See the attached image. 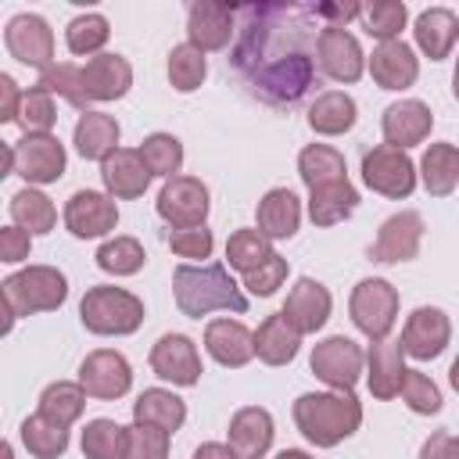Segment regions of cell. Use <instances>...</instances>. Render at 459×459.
<instances>
[{
    "instance_id": "1",
    "label": "cell",
    "mask_w": 459,
    "mask_h": 459,
    "mask_svg": "<svg viewBox=\"0 0 459 459\" xmlns=\"http://www.w3.org/2000/svg\"><path fill=\"white\" fill-rule=\"evenodd\" d=\"M323 29L316 4H240L230 65L255 100L294 108L316 86Z\"/></svg>"
},
{
    "instance_id": "2",
    "label": "cell",
    "mask_w": 459,
    "mask_h": 459,
    "mask_svg": "<svg viewBox=\"0 0 459 459\" xmlns=\"http://www.w3.org/2000/svg\"><path fill=\"white\" fill-rule=\"evenodd\" d=\"M172 290H176V305L183 316L201 319L215 308L222 312H247V298L244 290L233 283L230 269L212 262V265H179L172 273Z\"/></svg>"
},
{
    "instance_id": "3",
    "label": "cell",
    "mask_w": 459,
    "mask_h": 459,
    "mask_svg": "<svg viewBox=\"0 0 459 459\" xmlns=\"http://www.w3.org/2000/svg\"><path fill=\"white\" fill-rule=\"evenodd\" d=\"M294 423L316 448H333L362 423V405L351 391H316L294 402Z\"/></svg>"
},
{
    "instance_id": "4",
    "label": "cell",
    "mask_w": 459,
    "mask_h": 459,
    "mask_svg": "<svg viewBox=\"0 0 459 459\" xmlns=\"http://www.w3.org/2000/svg\"><path fill=\"white\" fill-rule=\"evenodd\" d=\"M68 298V280L54 265H29L4 280V305H7V330L18 316L54 312Z\"/></svg>"
},
{
    "instance_id": "5",
    "label": "cell",
    "mask_w": 459,
    "mask_h": 459,
    "mask_svg": "<svg viewBox=\"0 0 459 459\" xmlns=\"http://www.w3.org/2000/svg\"><path fill=\"white\" fill-rule=\"evenodd\" d=\"M79 319L90 333L126 337L143 323V301L122 287H90L79 301Z\"/></svg>"
},
{
    "instance_id": "6",
    "label": "cell",
    "mask_w": 459,
    "mask_h": 459,
    "mask_svg": "<svg viewBox=\"0 0 459 459\" xmlns=\"http://www.w3.org/2000/svg\"><path fill=\"white\" fill-rule=\"evenodd\" d=\"M394 316H398V290L387 280L369 276V280L355 283V290H351V323L369 341H384L394 326Z\"/></svg>"
},
{
    "instance_id": "7",
    "label": "cell",
    "mask_w": 459,
    "mask_h": 459,
    "mask_svg": "<svg viewBox=\"0 0 459 459\" xmlns=\"http://www.w3.org/2000/svg\"><path fill=\"white\" fill-rule=\"evenodd\" d=\"M362 179H366L369 190L402 201L416 186V165H412V158L405 151L380 143V147L362 154Z\"/></svg>"
},
{
    "instance_id": "8",
    "label": "cell",
    "mask_w": 459,
    "mask_h": 459,
    "mask_svg": "<svg viewBox=\"0 0 459 459\" xmlns=\"http://www.w3.org/2000/svg\"><path fill=\"white\" fill-rule=\"evenodd\" d=\"M208 186L197 176H172L158 190V215L169 222V230L183 226H204L208 219Z\"/></svg>"
},
{
    "instance_id": "9",
    "label": "cell",
    "mask_w": 459,
    "mask_h": 459,
    "mask_svg": "<svg viewBox=\"0 0 459 459\" xmlns=\"http://www.w3.org/2000/svg\"><path fill=\"white\" fill-rule=\"evenodd\" d=\"M362 362H366L362 348L351 337H341V333L319 341L312 348V359H308L312 373L323 384H330L333 391H351L359 384V377H362Z\"/></svg>"
},
{
    "instance_id": "10",
    "label": "cell",
    "mask_w": 459,
    "mask_h": 459,
    "mask_svg": "<svg viewBox=\"0 0 459 459\" xmlns=\"http://www.w3.org/2000/svg\"><path fill=\"white\" fill-rule=\"evenodd\" d=\"M129 86H133V68L122 54H97L86 65H79V90H82L86 111H90V104L126 97Z\"/></svg>"
},
{
    "instance_id": "11",
    "label": "cell",
    "mask_w": 459,
    "mask_h": 459,
    "mask_svg": "<svg viewBox=\"0 0 459 459\" xmlns=\"http://www.w3.org/2000/svg\"><path fill=\"white\" fill-rule=\"evenodd\" d=\"M79 384H82V391L90 398L115 402V398H122L133 387V369H129V362H126L122 351L97 348V351H90L79 362Z\"/></svg>"
},
{
    "instance_id": "12",
    "label": "cell",
    "mask_w": 459,
    "mask_h": 459,
    "mask_svg": "<svg viewBox=\"0 0 459 459\" xmlns=\"http://www.w3.org/2000/svg\"><path fill=\"white\" fill-rule=\"evenodd\" d=\"M14 147V172L32 186V183H57L65 176V147L54 133H36L22 136Z\"/></svg>"
},
{
    "instance_id": "13",
    "label": "cell",
    "mask_w": 459,
    "mask_h": 459,
    "mask_svg": "<svg viewBox=\"0 0 459 459\" xmlns=\"http://www.w3.org/2000/svg\"><path fill=\"white\" fill-rule=\"evenodd\" d=\"M4 43L14 61L47 72L54 65V32L39 14H14L4 29Z\"/></svg>"
},
{
    "instance_id": "14",
    "label": "cell",
    "mask_w": 459,
    "mask_h": 459,
    "mask_svg": "<svg viewBox=\"0 0 459 459\" xmlns=\"http://www.w3.org/2000/svg\"><path fill=\"white\" fill-rule=\"evenodd\" d=\"M420 240H423V215L420 212H398L391 219H384L377 240L369 244V258L380 265H398L420 255Z\"/></svg>"
},
{
    "instance_id": "15",
    "label": "cell",
    "mask_w": 459,
    "mask_h": 459,
    "mask_svg": "<svg viewBox=\"0 0 459 459\" xmlns=\"http://www.w3.org/2000/svg\"><path fill=\"white\" fill-rule=\"evenodd\" d=\"M65 226L72 237L93 240V237H104L118 226V208L100 190H75L65 204Z\"/></svg>"
},
{
    "instance_id": "16",
    "label": "cell",
    "mask_w": 459,
    "mask_h": 459,
    "mask_svg": "<svg viewBox=\"0 0 459 459\" xmlns=\"http://www.w3.org/2000/svg\"><path fill=\"white\" fill-rule=\"evenodd\" d=\"M448 337H452V323L441 308L434 305H420L409 319H405V330H402V351L420 359V362H430L437 359L445 348H448Z\"/></svg>"
},
{
    "instance_id": "17",
    "label": "cell",
    "mask_w": 459,
    "mask_h": 459,
    "mask_svg": "<svg viewBox=\"0 0 459 459\" xmlns=\"http://www.w3.org/2000/svg\"><path fill=\"white\" fill-rule=\"evenodd\" d=\"M151 369L176 387H194L201 380V355L186 333H165L151 348Z\"/></svg>"
},
{
    "instance_id": "18",
    "label": "cell",
    "mask_w": 459,
    "mask_h": 459,
    "mask_svg": "<svg viewBox=\"0 0 459 459\" xmlns=\"http://www.w3.org/2000/svg\"><path fill=\"white\" fill-rule=\"evenodd\" d=\"M186 36L197 50H226L230 39L237 36V7L201 0L190 4L186 11Z\"/></svg>"
},
{
    "instance_id": "19",
    "label": "cell",
    "mask_w": 459,
    "mask_h": 459,
    "mask_svg": "<svg viewBox=\"0 0 459 459\" xmlns=\"http://www.w3.org/2000/svg\"><path fill=\"white\" fill-rule=\"evenodd\" d=\"M316 61H319V72L326 79H333V82H355L362 75V68H366L359 39L348 29H333V25H326L319 32Z\"/></svg>"
},
{
    "instance_id": "20",
    "label": "cell",
    "mask_w": 459,
    "mask_h": 459,
    "mask_svg": "<svg viewBox=\"0 0 459 459\" xmlns=\"http://www.w3.org/2000/svg\"><path fill=\"white\" fill-rule=\"evenodd\" d=\"M430 126H434V115L423 100H394L384 108V118H380V129H384V140L387 147H416L430 136Z\"/></svg>"
},
{
    "instance_id": "21",
    "label": "cell",
    "mask_w": 459,
    "mask_h": 459,
    "mask_svg": "<svg viewBox=\"0 0 459 459\" xmlns=\"http://www.w3.org/2000/svg\"><path fill=\"white\" fill-rule=\"evenodd\" d=\"M100 179H104V186H108L111 197L133 201V197H143V190L151 186V169L140 158V151L118 147V151H111L100 161Z\"/></svg>"
},
{
    "instance_id": "22",
    "label": "cell",
    "mask_w": 459,
    "mask_h": 459,
    "mask_svg": "<svg viewBox=\"0 0 459 459\" xmlns=\"http://www.w3.org/2000/svg\"><path fill=\"white\" fill-rule=\"evenodd\" d=\"M330 290L319 283V280H312V276H301L294 287H290V294H287V301H283V316H287V323L298 330V333H316V330H323V323L330 319Z\"/></svg>"
},
{
    "instance_id": "23",
    "label": "cell",
    "mask_w": 459,
    "mask_h": 459,
    "mask_svg": "<svg viewBox=\"0 0 459 459\" xmlns=\"http://www.w3.org/2000/svg\"><path fill=\"white\" fill-rule=\"evenodd\" d=\"M204 348L219 366L240 369L255 359V333L237 319H212L204 326Z\"/></svg>"
},
{
    "instance_id": "24",
    "label": "cell",
    "mask_w": 459,
    "mask_h": 459,
    "mask_svg": "<svg viewBox=\"0 0 459 459\" xmlns=\"http://www.w3.org/2000/svg\"><path fill=\"white\" fill-rule=\"evenodd\" d=\"M402 341H373L369 351H366V384H369V394L387 402L402 391V380H405V362H402Z\"/></svg>"
},
{
    "instance_id": "25",
    "label": "cell",
    "mask_w": 459,
    "mask_h": 459,
    "mask_svg": "<svg viewBox=\"0 0 459 459\" xmlns=\"http://www.w3.org/2000/svg\"><path fill=\"white\" fill-rule=\"evenodd\" d=\"M369 75H373V82L380 90H409L416 82V75H420V61H416V54H412L409 43L387 39V43H380L373 50Z\"/></svg>"
},
{
    "instance_id": "26",
    "label": "cell",
    "mask_w": 459,
    "mask_h": 459,
    "mask_svg": "<svg viewBox=\"0 0 459 459\" xmlns=\"http://www.w3.org/2000/svg\"><path fill=\"white\" fill-rule=\"evenodd\" d=\"M230 448L240 459H262L273 445V416L262 405H244L230 420Z\"/></svg>"
},
{
    "instance_id": "27",
    "label": "cell",
    "mask_w": 459,
    "mask_h": 459,
    "mask_svg": "<svg viewBox=\"0 0 459 459\" xmlns=\"http://www.w3.org/2000/svg\"><path fill=\"white\" fill-rule=\"evenodd\" d=\"M258 230L269 237V240H290L301 226V201L294 197V190L287 186H273L262 201H258Z\"/></svg>"
},
{
    "instance_id": "28",
    "label": "cell",
    "mask_w": 459,
    "mask_h": 459,
    "mask_svg": "<svg viewBox=\"0 0 459 459\" xmlns=\"http://www.w3.org/2000/svg\"><path fill=\"white\" fill-rule=\"evenodd\" d=\"M412 32H416V47L430 61H445L459 39V18L448 7H427V11H420Z\"/></svg>"
},
{
    "instance_id": "29",
    "label": "cell",
    "mask_w": 459,
    "mask_h": 459,
    "mask_svg": "<svg viewBox=\"0 0 459 459\" xmlns=\"http://www.w3.org/2000/svg\"><path fill=\"white\" fill-rule=\"evenodd\" d=\"M118 136H122V129H118V122H115L111 115H104V111H86V115H79V122H75L72 143H75L79 158H86V161H104L111 151H118Z\"/></svg>"
},
{
    "instance_id": "30",
    "label": "cell",
    "mask_w": 459,
    "mask_h": 459,
    "mask_svg": "<svg viewBox=\"0 0 459 459\" xmlns=\"http://www.w3.org/2000/svg\"><path fill=\"white\" fill-rule=\"evenodd\" d=\"M298 344H301V333L287 323L283 312L265 316L262 326L255 330V355H258L265 366H287V362L298 355Z\"/></svg>"
},
{
    "instance_id": "31",
    "label": "cell",
    "mask_w": 459,
    "mask_h": 459,
    "mask_svg": "<svg viewBox=\"0 0 459 459\" xmlns=\"http://www.w3.org/2000/svg\"><path fill=\"white\" fill-rule=\"evenodd\" d=\"M133 420L136 423H147V427H158V430H179L183 420H186V402L165 387H147L136 402H133Z\"/></svg>"
},
{
    "instance_id": "32",
    "label": "cell",
    "mask_w": 459,
    "mask_h": 459,
    "mask_svg": "<svg viewBox=\"0 0 459 459\" xmlns=\"http://www.w3.org/2000/svg\"><path fill=\"white\" fill-rule=\"evenodd\" d=\"M420 176L430 197H448L459 186V147L455 143H430L420 161Z\"/></svg>"
},
{
    "instance_id": "33",
    "label": "cell",
    "mask_w": 459,
    "mask_h": 459,
    "mask_svg": "<svg viewBox=\"0 0 459 459\" xmlns=\"http://www.w3.org/2000/svg\"><path fill=\"white\" fill-rule=\"evenodd\" d=\"M359 118V108L348 93L341 90H330V93H319L308 108V126L319 133V136H341L355 126Z\"/></svg>"
},
{
    "instance_id": "34",
    "label": "cell",
    "mask_w": 459,
    "mask_h": 459,
    "mask_svg": "<svg viewBox=\"0 0 459 459\" xmlns=\"http://www.w3.org/2000/svg\"><path fill=\"white\" fill-rule=\"evenodd\" d=\"M359 204V190L341 179V183H330V186H316L308 190V219L316 226H333V222H344Z\"/></svg>"
},
{
    "instance_id": "35",
    "label": "cell",
    "mask_w": 459,
    "mask_h": 459,
    "mask_svg": "<svg viewBox=\"0 0 459 459\" xmlns=\"http://www.w3.org/2000/svg\"><path fill=\"white\" fill-rule=\"evenodd\" d=\"M298 176L308 190H316V186H330V183L348 179V169H344L341 151H333L326 143H308L298 154Z\"/></svg>"
},
{
    "instance_id": "36",
    "label": "cell",
    "mask_w": 459,
    "mask_h": 459,
    "mask_svg": "<svg viewBox=\"0 0 459 459\" xmlns=\"http://www.w3.org/2000/svg\"><path fill=\"white\" fill-rule=\"evenodd\" d=\"M86 398H90V394L82 391V384L54 380V384H47V387H43V394H39V412H43L47 420L61 423V427H72V423L82 416Z\"/></svg>"
},
{
    "instance_id": "37",
    "label": "cell",
    "mask_w": 459,
    "mask_h": 459,
    "mask_svg": "<svg viewBox=\"0 0 459 459\" xmlns=\"http://www.w3.org/2000/svg\"><path fill=\"white\" fill-rule=\"evenodd\" d=\"M11 219L25 233H50L54 222H57V208H54V201L43 190L25 186V190H18L11 197Z\"/></svg>"
},
{
    "instance_id": "38",
    "label": "cell",
    "mask_w": 459,
    "mask_h": 459,
    "mask_svg": "<svg viewBox=\"0 0 459 459\" xmlns=\"http://www.w3.org/2000/svg\"><path fill=\"white\" fill-rule=\"evenodd\" d=\"M22 445L36 459H61L65 448H68V427H61L54 420H47L43 412H36V416H29L22 423Z\"/></svg>"
},
{
    "instance_id": "39",
    "label": "cell",
    "mask_w": 459,
    "mask_h": 459,
    "mask_svg": "<svg viewBox=\"0 0 459 459\" xmlns=\"http://www.w3.org/2000/svg\"><path fill=\"white\" fill-rule=\"evenodd\" d=\"M129 452V427L115 420H90L82 430V455L86 459H126Z\"/></svg>"
},
{
    "instance_id": "40",
    "label": "cell",
    "mask_w": 459,
    "mask_h": 459,
    "mask_svg": "<svg viewBox=\"0 0 459 459\" xmlns=\"http://www.w3.org/2000/svg\"><path fill=\"white\" fill-rule=\"evenodd\" d=\"M276 251H273V240L255 226V230H237L230 240H226V262L237 269V273H251L258 269L262 262H269Z\"/></svg>"
},
{
    "instance_id": "41",
    "label": "cell",
    "mask_w": 459,
    "mask_h": 459,
    "mask_svg": "<svg viewBox=\"0 0 459 459\" xmlns=\"http://www.w3.org/2000/svg\"><path fill=\"white\" fill-rule=\"evenodd\" d=\"M208 75V61L204 50H197L194 43H179L169 50V82L179 93H194Z\"/></svg>"
},
{
    "instance_id": "42",
    "label": "cell",
    "mask_w": 459,
    "mask_h": 459,
    "mask_svg": "<svg viewBox=\"0 0 459 459\" xmlns=\"http://www.w3.org/2000/svg\"><path fill=\"white\" fill-rule=\"evenodd\" d=\"M93 258H97V265H100L104 273H111V276H133V273H140L143 262H147L143 244H140L136 237H115V240H104V244L97 247Z\"/></svg>"
},
{
    "instance_id": "43",
    "label": "cell",
    "mask_w": 459,
    "mask_h": 459,
    "mask_svg": "<svg viewBox=\"0 0 459 459\" xmlns=\"http://www.w3.org/2000/svg\"><path fill=\"white\" fill-rule=\"evenodd\" d=\"M108 36H111V29H108V18L104 14H75L68 22V29H65V43L79 57H90V54L97 57L100 47L108 43Z\"/></svg>"
},
{
    "instance_id": "44",
    "label": "cell",
    "mask_w": 459,
    "mask_h": 459,
    "mask_svg": "<svg viewBox=\"0 0 459 459\" xmlns=\"http://www.w3.org/2000/svg\"><path fill=\"white\" fill-rule=\"evenodd\" d=\"M136 151H140V158L147 161L151 176H165V179L179 176V165H183V143H179L172 133H151Z\"/></svg>"
},
{
    "instance_id": "45",
    "label": "cell",
    "mask_w": 459,
    "mask_h": 459,
    "mask_svg": "<svg viewBox=\"0 0 459 459\" xmlns=\"http://www.w3.org/2000/svg\"><path fill=\"white\" fill-rule=\"evenodd\" d=\"M362 18H366V32L380 43L387 39H398V32L405 29L409 22V7L402 0H377L369 7H362Z\"/></svg>"
},
{
    "instance_id": "46",
    "label": "cell",
    "mask_w": 459,
    "mask_h": 459,
    "mask_svg": "<svg viewBox=\"0 0 459 459\" xmlns=\"http://www.w3.org/2000/svg\"><path fill=\"white\" fill-rule=\"evenodd\" d=\"M57 122V108H54V97L39 86H32L25 97H22V111H18V126L25 129V136H36V133H50Z\"/></svg>"
},
{
    "instance_id": "47",
    "label": "cell",
    "mask_w": 459,
    "mask_h": 459,
    "mask_svg": "<svg viewBox=\"0 0 459 459\" xmlns=\"http://www.w3.org/2000/svg\"><path fill=\"white\" fill-rule=\"evenodd\" d=\"M39 90H47L50 97L57 93L61 100H68L72 108H79L86 115V104H82V90H79V65L72 61H61V65H50L47 72H39Z\"/></svg>"
},
{
    "instance_id": "48",
    "label": "cell",
    "mask_w": 459,
    "mask_h": 459,
    "mask_svg": "<svg viewBox=\"0 0 459 459\" xmlns=\"http://www.w3.org/2000/svg\"><path fill=\"white\" fill-rule=\"evenodd\" d=\"M402 402L412 409V412H420V416H430V412H441V391H437V384L427 377V373H420V369H405V380H402Z\"/></svg>"
},
{
    "instance_id": "49",
    "label": "cell",
    "mask_w": 459,
    "mask_h": 459,
    "mask_svg": "<svg viewBox=\"0 0 459 459\" xmlns=\"http://www.w3.org/2000/svg\"><path fill=\"white\" fill-rule=\"evenodd\" d=\"M126 459H169V430L133 423L129 427V452Z\"/></svg>"
},
{
    "instance_id": "50",
    "label": "cell",
    "mask_w": 459,
    "mask_h": 459,
    "mask_svg": "<svg viewBox=\"0 0 459 459\" xmlns=\"http://www.w3.org/2000/svg\"><path fill=\"white\" fill-rule=\"evenodd\" d=\"M169 247L179 255V258H208L212 247H215V237L208 226H183V230H169L165 233Z\"/></svg>"
},
{
    "instance_id": "51",
    "label": "cell",
    "mask_w": 459,
    "mask_h": 459,
    "mask_svg": "<svg viewBox=\"0 0 459 459\" xmlns=\"http://www.w3.org/2000/svg\"><path fill=\"white\" fill-rule=\"evenodd\" d=\"M287 280V258H280V255H273L269 262H262L258 269H251L247 276H244V287L251 290V294H258V298H269V294H276V287Z\"/></svg>"
},
{
    "instance_id": "52",
    "label": "cell",
    "mask_w": 459,
    "mask_h": 459,
    "mask_svg": "<svg viewBox=\"0 0 459 459\" xmlns=\"http://www.w3.org/2000/svg\"><path fill=\"white\" fill-rule=\"evenodd\" d=\"M29 247H32V233H25L22 226L0 230V262H22L29 258Z\"/></svg>"
},
{
    "instance_id": "53",
    "label": "cell",
    "mask_w": 459,
    "mask_h": 459,
    "mask_svg": "<svg viewBox=\"0 0 459 459\" xmlns=\"http://www.w3.org/2000/svg\"><path fill=\"white\" fill-rule=\"evenodd\" d=\"M22 90L11 75H0V122H18V111H22Z\"/></svg>"
},
{
    "instance_id": "54",
    "label": "cell",
    "mask_w": 459,
    "mask_h": 459,
    "mask_svg": "<svg viewBox=\"0 0 459 459\" xmlns=\"http://www.w3.org/2000/svg\"><path fill=\"white\" fill-rule=\"evenodd\" d=\"M323 25H333V29H344L351 18L362 14V4H316Z\"/></svg>"
},
{
    "instance_id": "55",
    "label": "cell",
    "mask_w": 459,
    "mask_h": 459,
    "mask_svg": "<svg viewBox=\"0 0 459 459\" xmlns=\"http://www.w3.org/2000/svg\"><path fill=\"white\" fill-rule=\"evenodd\" d=\"M420 459H455V441L448 430H434L423 448H420Z\"/></svg>"
},
{
    "instance_id": "56",
    "label": "cell",
    "mask_w": 459,
    "mask_h": 459,
    "mask_svg": "<svg viewBox=\"0 0 459 459\" xmlns=\"http://www.w3.org/2000/svg\"><path fill=\"white\" fill-rule=\"evenodd\" d=\"M194 459H240L230 445H222V441H204L197 452H194Z\"/></svg>"
},
{
    "instance_id": "57",
    "label": "cell",
    "mask_w": 459,
    "mask_h": 459,
    "mask_svg": "<svg viewBox=\"0 0 459 459\" xmlns=\"http://www.w3.org/2000/svg\"><path fill=\"white\" fill-rule=\"evenodd\" d=\"M276 459H312V455H308V452H301V448H283Z\"/></svg>"
},
{
    "instance_id": "58",
    "label": "cell",
    "mask_w": 459,
    "mask_h": 459,
    "mask_svg": "<svg viewBox=\"0 0 459 459\" xmlns=\"http://www.w3.org/2000/svg\"><path fill=\"white\" fill-rule=\"evenodd\" d=\"M448 380H452V387H455V391H459V359H455V362H452V369H448Z\"/></svg>"
},
{
    "instance_id": "59",
    "label": "cell",
    "mask_w": 459,
    "mask_h": 459,
    "mask_svg": "<svg viewBox=\"0 0 459 459\" xmlns=\"http://www.w3.org/2000/svg\"><path fill=\"white\" fill-rule=\"evenodd\" d=\"M452 93H455V100H459V57H455V75H452Z\"/></svg>"
},
{
    "instance_id": "60",
    "label": "cell",
    "mask_w": 459,
    "mask_h": 459,
    "mask_svg": "<svg viewBox=\"0 0 459 459\" xmlns=\"http://www.w3.org/2000/svg\"><path fill=\"white\" fill-rule=\"evenodd\" d=\"M4 459H11V445H4Z\"/></svg>"
},
{
    "instance_id": "61",
    "label": "cell",
    "mask_w": 459,
    "mask_h": 459,
    "mask_svg": "<svg viewBox=\"0 0 459 459\" xmlns=\"http://www.w3.org/2000/svg\"><path fill=\"white\" fill-rule=\"evenodd\" d=\"M452 441H455V459H459V437H452Z\"/></svg>"
}]
</instances>
